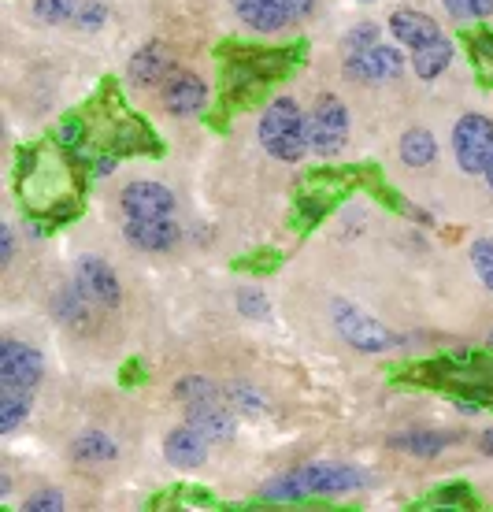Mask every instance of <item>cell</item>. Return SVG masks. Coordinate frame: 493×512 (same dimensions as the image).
<instances>
[{
    "mask_svg": "<svg viewBox=\"0 0 493 512\" xmlns=\"http://www.w3.org/2000/svg\"><path fill=\"white\" fill-rule=\"evenodd\" d=\"M260 145L282 164H297L312 145H308V116L293 97H275L260 116Z\"/></svg>",
    "mask_w": 493,
    "mask_h": 512,
    "instance_id": "6da1fadb",
    "label": "cell"
},
{
    "mask_svg": "<svg viewBox=\"0 0 493 512\" xmlns=\"http://www.w3.org/2000/svg\"><path fill=\"white\" fill-rule=\"evenodd\" d=\"M330 316H334L338 334H342L356 353H390V349L397 346V338H393L379 320H371L364 308L349 305L345 297H334V301H330Z\"/></svg>",
    "mask_w": 493,
    "mask_h": 512,
    "instance_id": "7a4b0ae2",
    "label": "cell"
},
{
    "mask_svg": "<svg viewBox=\"0 0 493 512\" xmlns=\"http://www.w3.org/2000/svg\"><path fill=\"white\" fill-rule=\"evenodd\" d=\"M453 156L464 175H486V164L493 160V119L479 112L456 119Z\"/></svg>",
    "mask_w": 493,
    "mask_h": 512,
    "instance_id": "3957f363",
    "label": "cell"
},
{
    "mask_svg": "<svg viewBox=\"0 0 493 512\" xmlns=\"http://www.w3.org/2000/svg\"><path fill=\"white\" fill-rule=\"evenodd\" d=\"M345 141H349V108L334 93H323L308 116V145L316 156L330 160L342 153Z\"/></svg>",
    "mask_w": 493,
    "mask_h": 512,
    "instance_id": "277c9868",
    "label": "cell"
},
{
    "mask_svg": "<svg viewBox=\"0 0 493 512\" xmlns=\"http://www.w3.org/2000/svg\"><path fill=\"white\" fill-rule=\"evenodd\" d=\"M293 479H297L304 498H316V494H349V490H360L367 483V475L360 468H349V464H308V468H297Z\"/></svg>",
    "mask_w": 493,
    "mask_h": 512,
    "instance_id": "5b68a950",
    "label": "cell"
},
{
    "mask_svg": "<svg viewBox=\"0 0 493 512\" xmlns=\"http://www.w3.org/2000/svg\"><path fill=\"white\" fill-rule=\"evenodd\" d=\"M345 75L356 78V82H367V86L386 82V78H401L405 75V52L397 45H382L379 41L360 56H345Z\"/></svg>",
    "mask_w": 493,
    "mask_h": 512,
    "instance_id": "8992f818",
    "label": "cell"
},
{
    "mask_svg": "<svg viewBox=\"0 0 493 512\" xmlns=\"http://www.w3.org/2000/svg\"><path fill=\"white\" fill-rule=\"evenodd\" d=\"M45 375V360L34 346L26 342H15V338H4L0 342V383H15L34 390Z\"/></svg>",
    "mask_w": 493,
    "mask_h": 512,
    "instance_id": "52a82bcc",
    "label": "cell"
},
{
    "mask_svg": "<svg viewBox=\"0 0 493 512\" xmlns=\"http://www.w3.org/2000/svg\"><path fill=\"white\" fill-rule=\"evenodd\" d=\"M119 208L127 219H167L175 212V193L160 182H130L119 193Z\"/></svg>",
    "mask_w": 493,
    "mask_h": 512,
    "instance_id": "ba28073f",
    "label": "cell"
},
{
    "mask_svg": "<svg viewBox=\"0 0 493 512\" xmlns=\"http://www.w3.org/2000/svg\"><path fill=\"white\" fill-rule=\"evenodd\" d=\"M160 101L171 116H197L204 112V104H208V86H204L201 75H193V71H171L167 82L160 86Z\"/></svg>",
    "mask_w": 493,
    "mask_h": 512,
    "instance_id": "9c48e42d",
    "label": "cell"
},
{
    "mask_svg": "<svg viewBox=\"0 0 493 512\" xmlns=\"http://www.w3.org/2000/svg\"><path fill=\"white\" fill-rule=\"evenodd\" d=\"M186 423L197 435H204L208 442H227L238 431V409L223 401H201V405H186Z\"/></svg>",
    "mask_w": 493,
    "mask_h": 512,
    "instance_id": "30bf717a",
    "label": "cell"
},
{
    "mask_svg": "<svg viewBox=\"0 0 493 512\" xmlns=\"http://www.w3.org/2000/svg\"><path fill=\"white\" fill-rule=\"evenodd\" d=\"M75 282L89 294V301L101 308H119L123 301V290H119V279H115V271L97 260V256H82L75 268Z\"/></svg>",
    "mask_w": 493,
    "mask_h": 512,
    "instance_id": "8fae6325",
    "label": "cell"
},
{
    "mask_svg": "<svg viewBox=\"0 0 493 512\" xmlns=\"http://www.w3.org/2000/svg\"><path fill=\"white\" fill-rule=\"evenodd\" d=\"M175 71V56L167 49L164 41H149L145 49H138L130 56V67H127V78L141 90H149V86H164L167 75Z\"/></svg>",
    "mask_w": 493,
    "mask_h": 512,
    "instance_id": "7c38bea8",
    "label": "cell"
},
{
    "mask_svg": "<svg viewBox=\"0 0 493 512\" xmlns=\"http://www.w3.org/2000/svg\"><path fill=\"white\" fill-rule=\"evenodd\" d=\"M127 242L141 253H167L171 245H178V223L171 216L167 219H127Z\"/></svg>",
    "mask_w": 493,
    "mask_h": 512,
    "instance_id": "4fadbf2b",
    "label": "cell"
},
{
    "mask_svg": "<svg viewBox=\"0 0 493 512\" xmlns=\"http://www.w3.org/2000/svg\"><path fill=\"white\" fill-rule=\"evenodd\" d=\"M390 34L412 52L423 49V45H430V41L445 38L442 26L434 23L427 12H416V8H401V12H393L390 15Z\"/></svg>",
    "mask_w": 493,
    "mask_h": 512,
    "instance_id": "5bb4252c",
    "label": "cell"
},
{
    "mask_svg": "<svg viewBox=\"0 0 493 512\" xmlns=\"http://www.w3.org/2000/svg\"><path fill=\"white\" fill-rule=\"evenodd\" d=\"M234 15L256 34H279L282 26L293 23L286 0H230Z\"/></svg>",
    "mask_w": 493,
    "mask_h": 512,
    "instance_id": "9a60e30c",
    "label": "cell"
},
{
    "mask_svg": "<svg viewBox=\"0 0 493 512\" xmlns=\"http://www.w3.org/2000/svg\"><path fill=\"white\" fill-rule=\"evenodd\" d=\"M208 438L197 435L190 423H182V427H175L171 435H167L164 442V457L167 464H175V468H201L204 461H208Z\"/></svg>",
    "mask_w": 493,
    "mask_h": 512,
    "instance_id": "2e32d148",
    "label": "cell"
},
{
    "mask_svg": "<svg viewBox=\"0 0 493 512\" xmlns=\"http://www.w3.org/2000/svg\"><path fill=\"white\" fill-rule=\"evenodd\" d=\"M112 149L115 156H127V153H160L156 145V134H152L138 116H119L112 130Z\"/></svg>",
    "mask_w": 493,
    "mask_h": 512,
    "instance_id": "e0dca14e",
    "label": "cell"
},
{
    "mask_svg": "<svg viewBox=\"0 0 493 512\" xmlns=\"http://www.w3.org/2000/svg\"><path fill=\"white\" fill-rule=\"evenodd\" d=\"M89 294L78 286V282H71V286H60L56 294H52V316L64 323V327H71V331H82L89 323Z\"/></svg>",
    "mask_w": 493,
    "mask_h": 512,
    "instance_id": "ac0fdd59",
    "label": "cell"
},
{
    "mask_svg": "<svg viewBox=\"0 0 493 512\" xmlns=\"http://www.w3.org/2000/svg\"><path fill=\"white\" fill-rule=\"evenodd\" d=\"M30 405H34V390L0 383V435H12L15 427L30 416Z\"/></svg>",
    "mask_w": 493,
    "mask_h": 512,
    "instance_id": "d6986e66",
    "label": "cell"
},
{
    "mask_svg": "<svg viewBox=\"0 0 493 512\" xmlns=\"http://www.w3.org/2000/svg\"><path fill=\"white\" fill-rule=\"evenodd\" d=\"M449 64H453V45L445 38L430 41V45L412 52V71H416V78H423V82H434Z\"/></svg>",
    "mask_w": 493,
    "mask_h": 512,
    "instance_id": "ffe728a7",
    "label": "cell"
},
{
    "mask_svg": "<svg viewBox=\"0 0 493 512\" xmlns=\"http://www.w3.org/2000/svg\"><path fill=\"white\" fill-rule=\"evenodd\" d=\"M401 160L408 167H430L438 160V138L427 127H412L401 138Z\"/></svg>",
    "mask_w": 493,
    "mask_h": 512,
    "instance_id": "44dd1931",
    "label": "cell"
},
{
    "mask_svg": "<svg viewBox=\"0 0 493 512\" xmlns=\"http://www.w3.org/2000/svg\"><path fill=\"white\" fill-rule=\"evenodd\" d=\"M71 457H75L78 464H104L119 457V446H115L104 431H89V435H82L75 446H71Z\"/></svg>",
    "mask_w": 493,
    "mask_h": 512,
    "instance_id": "7402d4cb",
    "label": "cell"
},
{
    "mask_svg": "<svg viewBox=\"0 0 493 512\" xmlns=\"http://www.w3.org/2000/svg\"><path fill=\"white\" fill-rule=\"evenodd\" d=\"M453 435H442V431H408V435H393L390 446L405 449L412 457H438L445 446H449Z\"/></svg>",
    "mask_w": 493,
    "mask_h": 512,
    "instance_id": "603a6c76",
    "label": "cell"
},
{
    "mask_svg": "<svg viewBox=\"0 0 493 512\" xmlns=\"http://www.w3.org/2000/svg\"><path fill=\"white\" fill-rule=\"evenodd\" d=\"M468 52H471V67L479 71V78L486 86H493V30L475 26V34H468Z\"/></svg>",
    "mask_w": 493,
    "mask_h": 512,
    "instance_id": "cb8c5ba5",
    "label": "cell"
},
{
    "mask_svg": "<svg viewBox=\"0 0 493 512\" xmlns=\"http://www.w3.org/2000/svg\"><path fill=\"white\" fill-rule=\"evenodd\" d=\"M175 397L182 405H201V401H223L227 390H219L212 379H204V375H186V379H178L175 383Z\"/></svg>",
    "mask_w": 493,
    "mask_h": 512,
    "instance_id": "d4e9b609",
    "label": "cell"
},
{
    "mask_svg": "<svg viewBox=\"0 0 493 512\" xmlns=\"http://www.w3.org/2000/svg\"><path fill=\"white\" fill-rule=\"evenodd\" d=\"M330 205H334V197L301 190V197H297V212H293V227H297V231H312L319 219L330 212Z\"/></svg>",
    "mask_w": 493,
    "mask_h": 512,
    "instance_id": "484cf974",
    "label": "cell"
},
{
    "mask_svg": "<svg viewBox=\"0 0 493 512\" xmlns=\"http://www.w3.org/2000/svg\"><path fill=\"white\" fill-rule=\"evenodd\" d=\"M78 0H34V15L49 26H67L78 19Z\"/></svg>",
    "mask_w": 493,
    "mask_h": 512,
    "instance_id": "4316f807",
    "label": "cell"
},
{
    "mask_svg": "<svg viewBox=\"0 0 493 512\" xmlns=\"http://www.w3.org/2000/svg\"><path fill=\"white\" fill-rule=\"evenodd\" d=\"M227 401L238 412H245V416H264V412H267V397L260 394L256 386H249V383H234V386H230Z\"/></svg>",
    "mask_w": 493,
    "mask_h": 512,
    "instance_id": "83f0119b",
    "label": "cell"
},
{
    "mask_svg": "<svg viewBox=\"0 0 493 512\" xmlns=\"http://www.w3.org/2000/svg\"><path fill=\"white\" fill-rule=\"evenodd\" d=\"M471 264H475V275L482 279V286L493 290V238L471 242Z\"/></svg>",
    "mask_w": 493,
    "mask_h": 512,
    "instance_id": "f1b7e54d",
    "label": "cell"
},
{
    "mask_svg": "<svg viewBox=\"0 0 493 512\" xmlns=\"http://www.w3.org/2000/svg\"><path fill=\"white\" fill-rule=\"evenodd\" d=\"M371 45H379V26L375 23H360L356 30H349L342 41L345 56H360V52H367Z\"/></svg>",
    "mask_w": 493,
    "mask_h": 512,
    "instance_id": "f546056e",
    "label": "cell"
},
{
    "mask_svg": "<svg viewBox=\"0 0 493 512\" xmlns=\"http://www.w3.org/2000/svg\"><path fill=\"white\" fill-rule=\"evenodd\" d=\"M260 498L264 501H301V487H297V479H293V472L279 475V479H271L264 490H260Z\"/></svg>",
    "mask_w": 493,
    "mask_h": 512,
    "instance_id": "4dcf8cb0",
    "label": "cell"
},
{
    "mask_svg": "<svg viewBox=\"0 0 493 512\" xmlns=\"http://www.w3.org/2000/svg\"><path fill=\"white\" fill-rule=\"evenodd\" d=\"M453 19H490L493 0H445Z\"/></svg>",
    "mask_w": 493,
    "mask_h": 512,
    "instance_id": "1f68e13d",
    "label": "cell"
},
{
    "mask_svg": "<svg viewBox=\"0 0 493 512\" xmlns=\"http://www.w3.org/2000/svg\"><path fill=\"white\" fill-rule=\"evenodd\" d=\"M434 501L449 505V509H464V505H475V490L468 483H449V487L434 490Z\"/></svg>",
    "mask_w": 493,
    "mask_h": 512,
    "instance_id": "d6a6232c",
    "label": "cell"
},
{
    "mask_svg": "<svg viewBox=\"0 0 493 512\" xmlns=\"http://www.w3.org/2000/svg\"><path fill=\"white\" fill-rule=\"evenodd\" d=\"M238 312L249 316V320H267L271 316V305L260 290H238Z\"/></svg>",
    "mask_w": 493,
    "mask_h": 512,
    "instance_id": "836d02e7",
    "label": "cell"
},
{
    "mask_svg": "<svg viewBox=\"0 0 493 512\" xmlns=\"http://www.w3.org/2000/svg\"><path fill=\"white\" fill-rule=\"evenodd\" d=\"M26 512H60L64 509V494L60 490H38V494H30L23 501Z\"/></svg>",
    "mask_w": 493,
    "mask_h": 512,
    "instance_id": "e575fe53",
    "label": "cell"
},
{
    "mask_svg": "<svg viewBox=\"0 0 493 512\" xmlns=\"http://www.w3.org/2000/svg\"><path fill=\"white\" fill-rule=\"evenodd\" d=\"M82 30H101L104 23H108V8H104L101 0H89V4H82L78 8V19H75Z\"/></svg>",
    "mask_w": 493,
    "mask_h": 512,
    "instance_id": "d590c367",
    "label": "cell"
},
{
    "mask_svg": "<svg viewBox=\"0 0 493 512\" xmlns=\"http://www.w3.org/2000/svg\"><path fill=\"white\" fill-rule=\"evenodd\" d=\"M82 134H86L82 119H67V123H60V130H56V141H60L64 149H78V145H82Z\"/></svg>",
    "mask_w": 493,
    "mask_h": 512,
    "instance_id": "8d00e7d4",
    "label": "cell"
},
{
    "mask_svg": "<svg viewBox=\"0 0 493 512\" xmlns=\"http://www.w3.org/2000/svg\"><path fill=\"white\" fill-rule=\"evenodd\" d=\"M238 268L256 271V275H264V271H275V268H279V253H256V256H249V260H241Z\"/></svg>",
    "mask_w": 493,
    "mask_h": 512,
    "instance_id": "74e56055",
    "label": "cell"
},
{
    "mask_svg": "<svg viewBox=\"0 0 493 512\" xmlns=\"http://www.w3.org/2000/svg\"><path fill=\"white\" fill-rule=\"evenodd\" d=\"M319 0H286V8H290V19H308V15L316 12Z\"/></svg>",
    "mask_w": 493,
    "mask_h": 512,
    "instance_id": "f35d334b",
    "label": "cell"
},
{
    "mask_svg": "<svg viewBox=\"0 0 493 512\" xmlns=\"http://www.w3.org/2000/svg\"><path fill=\"white\" fill-rule=\"evenodd\" d=\"M56 208H49V219L56 223V219H71V216H78V205L75 201H52Z\"/></svg>",
    "mask_w": 493,
    "mask_h": 512,
    "instance_id": "ab89813d",
    "label": "cell"
},
{
    "mask_svg": "<svg viewBox=\"0 0 493 512\" xmlns=\"http://www.w3.org/2000/svg\"><path fill=\"white\" fill-rule=\"evenodd\" d=\"M12 256H15V234L0 231V264H12Z\"/></svg>",
    "mask_w": 493,
    "mask_h": 512,
    "instance_id": "60d3db41",
    "label": "cell"
},
{
    "mask_svg": "<svg viewBox=\"0 0 493 512\" xmlns=\"http://www.w3.org/2000/svg\"><path fill=\"white\" fill-rule=\"evenodd\" d=\"M52 231V219H30L26 216V234H34V238H45Z\"/></svg>",
    "mask_w": 493,
    "mask_h": 512,
    "instance_id": "b9f144b4",
    "label": "cell"
},
{
    "mask_svg": "<svg viewBox=\"0 0 493 512\" xmlns=\"http://www.w3.org/2000/svg\"><path fill=\"white\" fill-rule=\"evenodd\" d=\"M115 171V156H104V160H97V175H112Z\"/></svg>",
    "mask_w": 493,
    "mask_h": 512,
    "instance_id": "7bdbcfd3",
    "label": "cell"
},
{
    "mask_svg": "<svg viewBox=\"0 0 493 512\" xmlns=\"http://www.w3.org/2000/svg\"><path fill=\"white\" fill-rule=\"evenodd\" d=\"M482 449H486V453L493 457V427L486 431V435H482Z\"/></svg>",
    "mask_w": 493,
    "mask_h": 512,
    "instance_id": "ee69618b",
    "label": "cell"
},
{
    "mask_svg": "<svg viewBox=\"0 0 493 512\" xmlns=\"http://www.w3.org/2000/svg\"><path fill=\"white\" fill-rule=\"evenodd\" d=\"M486 182H490V190H493V160L486 164Z\"/></svg>",
    "mask_w": 493,
    "mask_h": 512,
    "instance_id": "f6af8a7d",
    "label": "cell"
},
{
    "mask_svg": "<svg viewBox=\"0 0 493 512\" xmlns=\"http://www.w3.org/2000/svg\"><path fill=\"white\" fill-rule=\"evenodd\" d=\"M486 346H490V349H493V331H490V338H486Z\"/></svg>",
    "mask_w": 493,
    "mask_h": 512,
    "instance_id": "bcb514c9",
    "label": "cell"
},
{
    "mask_svg": "<svg viewBox=\"0 0 493 512\" xmlns=\"http://www.w3.org/2000/svg\"><path fill=\"white\" fill-rule=\"evenodd\" d=\"M364 4H367V0H364Z\"/></svg>",
    "mask_w": 493,
    "mask_h": 512,
    "instance_id": "7dc6e473",
    "label": "cell"
}]
</instances>
